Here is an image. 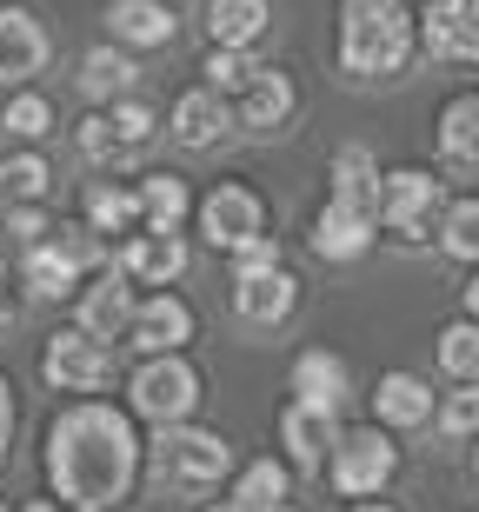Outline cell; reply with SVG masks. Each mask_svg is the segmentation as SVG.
<instances>
[{
  "label": "cell",
  "instance_id": "d4e9b609",
  "mask_svg": "<svg viewBox=\"0 0 479 512\" xmlns=\"http://www.w3.org/2000/svg\"><path fill=\"white\" fill-rule=\"evenodd\" d=\"M140 80V67L127 54H114V47H94V54L80 60V94L87 100H114V94H127Z\"/></svg>",
  "mask_w": 479,
  "mask_h": 512
},
{
  "label": "cell",
  "instance_id": "74e56055",
  "mask_svg": "<svg viewBox=\"0 0 479 512\" xmlns=\"http://www.w3.org/2000/svg\"><path fill=\"white\" fill-rule=\"evenodd\" d=\"M80 153H87V160H107V153H120L114 127H107V120H80Z\"/></svg>",
  "mask_w": 479,
  "mask_h": 512
},
{
  "label": "cell",
  "instance_id": "4dcf8cb0",
  "mask_svg": "<svg viewBox=\"0 0 479 512\" xmlns=\"http://www.w3.org/2000/svg\"><path fill=\"white\" fill-rule=\"evenodd\" d=\"M440 240H446V253H453V260H473V266H479V200H460V207H446Z\"/></svg>",
  "mask_w": 479,
  "mask_h": 512
},
{
  "label": "cell",
  "instance_id": "d6986e66",
  "mask_svg": "<svg viewBox=\"0 0 479 512\" xmlns=\"http://www.w3.org/2000/svg\"><path fill=\"white\" fill-rule=\"evenodd\" d=\"M280 439L300 473H320L326 466V446H333V413H307V406H287L280 413Z\"/></svg>",
  "mask_w": 479,
  "mask_h": 512
},
{
  "label": "cell",
  "instance_id": "30bf717a",
  "mask_svg": "<svg viewBox=\"0 0 479 512\" xmlns=\"http://www.w3.org/2000/svg\"><path fill=\"white\" fill-rule=\"evenodd\" d=\"M134 346L140 353H180V346L193 340V313H187V300H173V293H154V300H140L134 306Z\"/></svg>",
  "mask_w": 479,
  "mask_h": 512
},
{
  "label": "cell",
  "instance_id": "b9f144b4",
  "mask_svg": "<svg viewBox=\"0 0 479 512\" xmlns=\"http://www.w3.org/2000/svg\"><path fill=\"white\" fill-rule=\"evenodd\" d=\"M27 512H54V506H47V499H34V506H27Z\"/></svg>",
  "mask_w": 479,
  "mask_h": 512
},
{
  "label": "cell",
  "instance_id": "5b68a950",
  "mask_svg": "<svg viewBox=\"0 0 479 512\" xmlns=\"http://www.w3.org/2000/svg\"><path fill=\"white\" fill-rule=\"evenodd\" d=\"M393 466H400V453H393V439L380 426H360V433L333 439V493H346V499L380 493L393 479Z\"/></svg>",
  "mask_w": 479,
  "mask_h": 512
},
{
  "label": "cell",
  "instance_id": "5bb4252c",
  "mask_svg": "<svg viewBox=\"0 0 479 512\" xmlns=\"http://www.w3.org/2000/svg\"><path fill=\"white\" fill-rule=\"evenodd\" d=\"M373 213H353V207H340V200H326V213H320V227H313V253L320 260H360L366 247H373Z\"/></svg>",
  "mask_w": 479,
  "mask_h": 512
},
{
  "label": "cell",
  "instance_id": "d6a6232c",
  "mask_svg": "<svg viewBox=\"0 0 479 512\" xmlns=\"http://www.w3.org/2000/svg\"><path fill=\"white\" fill-rule=\"evenodd\" d=\"M200 74H207V94H240V87L253 80V60L240 54V47H213Z\"/></svg>",
  "mask_w": 479,
  "mask_h": 512
},
{
  "label": "cell",
  "instance_id": "ffe728a7",
  "mask_svg": "<svg viewBox=\"0 0 479 512\" xmlns=\"http://www.w3.org/2000/svg\"><path fill=\"white\" fill-rule=\"evenodd\" d=\"M227 127H233V120H227V100L207 94V87L173 100V140H180V147H213Z\"/></svg>",
  "mask_w": 479,
  "mask_h": 512
},
{
  "label": "cell",
  "instance_id": "7dc6e473",
  "mask_svg": "<svg viewBox=\"0 0 479 512\" xmlns=\"http://www.w3.org/2000/svg\"><path fill=\"white\" fill-rule=\"evenodd\" d=\"M0 280H7V266H0Z\"/></svg>",
  "mask_w": 479,
  "mask_h": 512
},
{
  "label": "cell",
  "instance_id": "f1b7e54d",
  "mask_svg": "<svg viewBox=\"0 0 479 512\" xmlns=\"http://www.w3.org/2000/svg\"><path fill=\"white\" fill-rule=\"evenodd\" d=\"M54 180V167L40 160V153H14V160H0V200H40Z\"/></svg>",
  "mask_w": 479,
  "mask_h": 512
},
{
  "label": "cell",
  "instance_id": "ba28073f",
  "mask_svg": "<svg viewBox=\"0 0 479 512\" xmlns=\"http://www.w3.org/2000/svg\"><path fill=\"white\" fill-rule=\"evenodd\" d=\"M260 220H267V213H260V193H247V187H213L207 200H200V227H207V240L220 253H233L240 247V240H253V233H260Z\"/></svg>",
  "mask_w": 479,
  "mask_h": 512
},
{
  "label": "cell",
  "instance_id": "603a6c76",
  "mask_svg": "<svg viewBox=\"0 0 479 512\" xmlns=\"http://www.w3.org/2000/svg\"><path fill=\"white\" fill-rule=\"evenodd\" d=\"M267 0H213V14H207V34H213V47H240L247 54L253 40L267 34Z\"/></svg>",
  "mask_w": 479,
  "mask_h": 512
},
{
  "label": "cell",
  "instance_id": "e0dca14e",
  "mask_svg": "<svg viewBox=\"0 0 479 512\" xmlns=\"http://www.w3.org/2000/svg\"><path fill=\"white\" fill-rule=\"evenodd\" d=\"M180 266H187V247H180L173 233H134L127 253H120V273H127V280H147V286H167Z\"/></svg>",
  "mask_w": 479,
  "mask_h": 512
},
{
  "label": "cell",
  "instance_id": "8992f818",
  "mask_svg": "<svg viewBox=\"0 0 479 512\" xmlns=\"http://www.w3.org/2000/svg\"><path fill=\"white\" fill-rule=\"evenodd\" d=\"M433 213H440V180L420 167H400L380 180V220L400 233L406 247H420L426 233H433Z\"/></svg>",
  "mask_w": 479,
  "mask_h": 512
},
{
  "label": "cell",
  "instance_id": "f35d334b",
  "mask_svg": "<svg viewBox=\"0 0 479 512\" xmlns=\"http://www.w3.org/2000/svg\"><path fill=\"white\" fill-rule=\"evenodd\" d=\"M7 233H14V240H27V247H34L40 233H47V220H40L34 207H14V213H7Z\"/></svg>",
  "mask_w": 479,
  "mask_h": 512
},
{
  "label": "cell",
  "instance_id": "7bdbcfd3",
  "mask_svg": "<svg viewBox=\"0 0 479 512\" xmlns=\"http://www.w3.org/2000/svg\"><path fill=\"white\" fill-rule=\"evenodd\" d=\"M353 512H393V506H353Z\"/></svg>",
  "mask_w": 479,
  "mask_h": 512
},
{
  "label": "cell",
  "instance_id": "3957f363",
  "mask_svg": "<svg viewBox=\"0 0 479 512\" xmlns=\"http://www.w3.org/2000/svg\"><path fill=\"white\" fill-rule=\"evenodd\" d=\"M233 466V446L207 426H160L154 439V479L173 493H207L220 486V473Z\"/></svg>",
  "mask_w": 479,
  "mask_h": 512
},
{
  "label": "cell",
  "instance_id": "8fae6325",
  "mask_svg": "<svg viewBox=\"0 0 479 512\" xmlns=\"http://www.w3.org/2000/svg\"><path fill=\"white\" fill-rule=\"evenodd\" d=\"M134 286H127V273H100L94 286H87V300H80V333L87 340H120L127 326H134Z\"/></svg>",
  "mask_w": 479,
  "mask_h": 512
},
{
  "label": "cell",
  "instance_id": "6da1fadb",
  "mask_svg": "<svg viewBox=\"0 0 479 512\" xmlns=\"http://www.w3.org/2000/svg\"><path fill=\"white\" fill-rule=\"evenodd\" d=\"M140 473V439L127 426V413L80 399L47 426V479L74 512H107L127 499Z\"/></svg>",
  "mask_w": 479,
  "mask_h": 512
},
{
  "label": "cell",
  "instance_id": "83f0119b",
  "mask_svg": "<svg viewBox=\"0 0 479 512\" xmlns=\"http://www.w3.org/2000/svg\"><path fill=\"white\" fill-rule=\"evenodd\" d=\"M74 280H80V266L67 260L54 240H34V247H27V286H34L40 300H60Z\"/></svg>",
  "mask_w": 479,
  "mask_h": 512
},
{
  "label": "cell",
  "instance_id": "277c9868",
  "mask_svg": "<svg viewBox=\"0 0 479 512\" xmlns=\"http://www.w3.org/2000/svg\"><path fill=\"white\" fill-rule=\"evenodd\" d=\"M193 399H200V373L180 353H160L134 373V413H147L154 426H187Z\"/></svg>",
  "mask_w": 479,
  "mask_h": 512
},
{
  "label": "cell",
  "instance_id": "cb8c5ba5",
  "mask_svg": "<svg viewBox=\"0 0 479 512\" xmlns=\"http://www.w3.org/2000/svg\"><path fill=\"white\" fill-rule=\"evenodd\" d=\"M440 153L453 167H479V94H460L440 114Z\"/></svg>",
  "mask_w": 479,
  "mask_h": 512
},
{
  "label": "cell",
  "instance_id": "60d3db41",
  "mask_svg": "<svg viewBox=\"0 0 479 512\" xmlns=\"http://www.w3.org/2000/svg\"><path fill=\"white\" fill-rule=\"evenodd\" d=\"M466 313L479 320V273H473V286H466Z\"/></svg>",
  "mask_w": 479,
  "mask_h": 512
},
{
  "label": "cell",
  "instance_id": "52a82bcc",
  "mask_svg": "<svg viewBox=\"0 0 479 512\" xmlns=\"http://www.w3.org/2000/svg\"><path fill=\"white\" fill-rule=\"evenodd\" d=\"M40 373H47V386H60V393H94V386H107L114 360H107V346L87 340V333H54Z\"/></svg>",
  "mask_w": 479,
  "mask_h": 512
},
{
  "label": "cell",
  "instance_id": "f6af8a7d",
  "mask_svg": "<svg viewBox=\"0 0 479 512\" xmlns=\"http://www.w3.org/2000/svg\"><path fill=\"white\" fill-rule=\"evenodd\" d=\"M473 479H479V453H473Z\"/></svg>",
  "mask_w": 479,
  "mask_h": 512
},
{
  "label": "cell",
  "instance_id": "44dd1931",
  "mask_svg": "<svg viewBox=\"0 0 479 512\" xmlns=\"http://www.w3.org/2000/svg\"><path fill=\"white\" fill-rule=\"evenodd\" d=\"M373 406H380L386 426H426V419H433V386H426L420 373H386Z\"/></svg>",
  "mask_w": 479,
  "mask_h": 512
},
{
  "label": "cell",
  "instance_id": "bcb514c9",
  "mask_svg": "<svg viewBox=\"0 0 479 512\" xmlns=\"http://www.w3.org/2000/svg\"><path fill=\"white\" fill-rule=\"evenodd\" d=\"M207 512H233V506H207Z\"/></svg>",
  "mask_w": 479,
  "mask_h": 512
},
{
  "label": "cell",
  "instance_id": "4316f807",
  "mask_svg": "<svg viewBox=\"0 0 479 512\" xmlns=\"http://www.w3.org/2000/svg\"><path fill=\"white\" fill-rule=\"evenodd\" d=\"M280 506H287V466H273V459L247 466L233 486V512H280Z\"/></svg>",
  "mask_w": 479,
  "mask_h": 512
},
{
  "label": "cell",
  "instance_id": "9a60e30c",
  "mask_svg": "<svg viewBox=\"0 0 479 512\" xmlns=\"http://www.w3.org/2000/svg\"><path fill=\"white\" fill-rule=\"evenodd\" d=\"M233 306L247 326H280L293 313V273L273 266V273H253V280H233Z\"/></svg>",
  "mask_w": 479,
  "mask_h": 512
},
{
  "label": "cell",
  "instance_id": "9c48e42d",
  "mask_svg": "<svg viewBox=\"0 0 479 512\" xmlns=\"http://www.w3.org/2000/svg\"><path fill=\"white\" fill-rule=\"evenodd\" d=\"M420 40L433 60H479V0H433Z\"/></svg>",
  "mask_w": 479,
  "mask_h": 512
},
{
  "label": "cell",
  "instance_id": "ac0fdd59",
  "mask_svg": "<svg viewBox=\"0 0 479 512\" xmlns=\"http://www.w3.org/2000/svg\"><path fill=\"white\" fill-rule=\"evenodd\" d=\"M333 200L380 220V167H373L366 147H340V160H333Z\"/></svg>",
  "mask_w": 479,
  "mask_h": 512
},
{
  "label": "cell",
  "instance_id": "484cf974",
  "mask_svg": "<svg viewBox=\"0 0 479 512\" xmlns=\"http://www.w3.org/2000/svg\"><path fill=\"white\" fill-rule=\"evenodd\" d=\"M134 207H140V220H147V233H173L187 220V187H180L173 173H154V180L134 193Z\"/></svg>",
  "mask_w": 479,
  "mask_h": 512
},
{
  "label": "cell",
  "instance_id": "681fc988",
  "mask_svg": "<svg viewBox=\"0 0 479 512\" xmlns=\"http://www.w3.org/2000/svg\"><path fill=\"white\" fill-rule=\"evenodd\" d=\"M0 512H7V506H0Z\"/></svg>",
  "mask_w": 479,
  "mask_h": 512
},
{
  "label": "cell",
  "instance_id": "2e32d148",
  "mask_svg": "<svg viewBox=\"0 0 479 512\" xmlns=\"http://www.w3.org/2000/svg\"><path fill=\"white\" fill-rule=\"evenodd\" d=\"M293 406H307V413H340L346 406V366L333 353H300L293 366Z\"/></svg>",
  "mask_w": 479,
  "mask_h": 512
},
{
  "label": "cell",
  "instance_id": "4fadbf2b",
  "mask_svg": "<svg viewBox=\"0 0 479 512\" xmlns=\"http://www.w3.org/2000/svg\"><path fill=\"white\" fill-rule=\"evenodd\" d=\"M293 114V80L280 67H253V80L240 87V127L247 133H273Z\"/></svg>",
  "mask_w": 479,
  "mask_h": 512
},
{
  "label": "cell",
  "instance_id": "7a4b0ae2",
  "mask_svg": "<svg viewBox=\"0 0 479 512\" xmlns=\"http://www.w3.org/2000/svg\"><path fill=\"white\" fill-rule=\"evenodd\" d=\"M413 54V14L400 0H346L340 7V60L346 74L360 80H386L400 74Z\"/></svg>",
  "mask_w": 479,
  "mask_h": 512
},
{
  "label": "cell",
  "instance_id": "f546056e",
  "mask_svg": "<svg viewBox=\"0 0 479 512\" xmlns=\"http://www.w3.org/2000/svg\"><path fill=\"white\" fill-rule=\"evenodd\" d=\"M440 366L453 380H479V320H460L440 333Z\"/></svg>",
  "mask_w": 479,
  "mask_h": 512
},
{
  "label": "cell",
  "instance_id": "ab89813d",
  "mask_svg": "<svg viewBox=\"0 0 479 512\" xmlns=\"http://www.w3.org/2000/svg\"><path fill=\"white\" fill-rule=\"evenodd\" d=\"M7 433H14V399H7V380H0V459H7Z\"/></svg>",
  "mask_w": 479,
  "mask_h": 512
},
{
  "label": "cell",
  "instance_id": "7c38bea8",
  "mask_svg": "<svg viewBox=\"0 0 479 512\" xmlns=\"http://www.w3.org/2000/svg\"><path fill=\"white\" fill-rule=\"evenodd\" d=\"M47 60V34L27 7H0V80H27Z\"/></svg>",
  "mask_w": 479,
  "mask_h": 512
},
{
  "label": "cell",
  "instance_id": "d590c367",
  "mask_svg": "<svg viewBox=\"0 0 479 512\" xmlns=\"http://www.w3.org/2000/svg\"><path fill=\"white\" fill-rule=\"evenodd\" d=\"M107 127H114V140H120V147H140V140L154 133V114H147L140 100H120V107H114V120H107Z\"/></svg>",
  "mask_w": 479,
  "mask_h": 512
},
{
  "label": "cell",
  "instance_id": "1f68e13d",
  "mask_svg": "<svg viewBox=\"0 0 479 512\" xmlns=\"http://www.w3.org/2000/svg\"><path fill=\"white\" fill-rule=\"evenodd\" d=\"M87 220H94V233H127L140 220V207H134V193L94 187V193H87Z\"/></svg>",
  "mask_w": 479,
  "mask_h": 512
},
{
  "label": "cell",
  "instance_id": "8d00e7d4",
  "mask_svg": "<svg viewBox=\"0 0 479 512\" xmlns=\"http://www.w3.org/2000/svg\"><path fill=\"white\" fill-rule=\"evenodd\" d=\"M440 426L446 433H479V386H466V393H453L440 406Z\"/></svg>",
  "mask_w": 479,
  "mask_h": 512
},
{
  "label": "cell",
  "instance_id": "ee69618b",
  "mask_svg": "<svg viewBox=\"0 0 479 512\" xmlns=\"http://www.w3.org/2000/svg\"><path fill=\"white\" fill-rule=\"evenodd\" d=\"M7 320H14V313H7V300H0V326H7Z\"/></svg>",
  "mask_w": 479,
  "mask_h": 512
},
{
  "label": "cell",
  "instance_id": "836d02e7",
  "mask_svg": "<svg viewBox=\"0 0 479 512\" xmlns=\"http://www.w3.org/2000/svg\"><path fill=\"white\" fill-rule=\"evenodd\" d=\"M47 120H54V107H47L40 94H14L7 100V133H20V140H40Z\"/></svg>",
  "mask_w": 479,
  "mask_h": 512
},
{
  "label": "cell",
  "instance_id": "7402d4cb",
  "mask_svg": "<svg viewBox=\"0 0 479 512\" xmlns=\"http://www.w3.org/2000/svg\"><path fill=\"white\" fill-rule=\"evenodd\" d=\"M120 40H134V47H167L173 40V7L167 0H114L107 7Z\"/></svg>",
  "mask_w": 479,
  "mask_h": 512
},
{
  "label": "cell",
  "instance_id": "e575fe53",
  "mask_svg": "<svg viewBox=\"0 0 479 512\" xmlns=\"http://www.w3.org/2000/svg\"><path fill=\"white\" fill-rule=\"evenodd\" d=\"M280 266V247H273V233H253L233 247V280H253V273H273Z\"/></svg>",
  "mask_w": 479,
  "mask_h": 512
},
{
  "label": "cell",
  "instance_id": "c3c4849f",
  "mask_svg": "<svg viewBox=\"0 0 479 512\" xmlns=\"http://www.w3.org/2000/svg\"><path fill=\"white\" fill-rule=\"evenodd\" d=\"M280 512H293V506H280Z\"/></svg>",
  "mask_w": 479,
  "mask_h": 512
}]
</instances>
